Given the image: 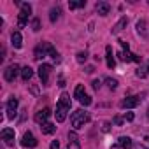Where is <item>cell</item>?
Listing matches in <instances>:
<instances>
[{"label": "cell", "instance_id": "cell-1", "mask_svg": "<svg viewBox=\"0 0 149 149\" xmlns=\"http://www.w3.org/2000/svg\"><path fill=\"white\" fill-rule=\"evenodd\" d=\"M68 111H70V97H68L67 93H61L60 102H58V105H56V112H54L56 121H58V123H63V121L67 119V112H68Z\"/></svg>", "mask_w": 149, "mask_h": 149}, {"label": "cell", "instance_id": "cell-2", "mask_svg": "<svg viewBox=\"0 0 149 149\" xmlns=\"http://www.w3.org/2000/svg\"><path fill=\"white\" fill-rule=\"evenodd\" d=\"M88 121H90V112H86V111H83V109H79V111H76V112H72V116H70V123H72L74 130L83 128Z\"/></svg>", "mask_w": 149, "mask_h": 149}, {"label": "cell", "instance_id": "cell-3", "mask_svg": "<svg viewBox=\"0 0 149 149\" xmlns=\"http://www.w3.org/2000/svg\"><path fill=\"white\" fill-rule=\"evenodd\" d=\"M19 16H18V26L19 28H25L26 26V21H28V18H30V14H32V6L30 4H19Z\"/></svg>", "mask_w": 149, "mask_h": 149}, {"label": "cell", "instance_id": "cell-4", "mask_svg": "<svg viewBox=\"0 0 149 149\" xmlns=\"http://www.w3.org/2000/svg\"><path fill=\"white\" fill-rule=\"evenodd\" d=\"M51 70H53V67H51V65H47V63H40V67H39V76H40V81H42V84H44V86H47V84H49Z\"/></svg>", "mask_w": 149, "mask_h": 149}, {"label": "cell", "instance_id": "cell-5", "mask_svg": "<svg viewBox=\"0 0 149 149\" xmlns=\"http://www.w3.org/2000/svg\"><path fill=\"white\" fill-rule=\"evenodd\" d=\"M140 102H142V97H140V95H132V97H126V98L121 100V107H123V109H133V107H137Z\"/></svg>", "mask_w": 149, "mask_h": 149}, {"label": "cell", "instance_id": "cell-6", "mask_svg": "<svg viewBox=\"0 0 149 149\" xmlns=\"http://www.w3.org/2000/svg\"><path fill=\"white\" fill-rule=\"evenodd\" d=\"M18 74H19V67L14 63V65H9V67L4 70V77H6V81L13 83V81L18 77Z\"/></svg>", "mask_w": 149, "mask_h": 149}, {"label": "cell", "instance_id": "cell-7", "mask_svg": "<svg viewBox=\"0 0 149 149\" xmlns=\"http://www.w3.org/2000/svg\"><path fill=\"white\" fill-rule=\"evenodd\" d=\"M16 111H18V98L11 97L7 102V119H14L16 118Z\"/></svg>", "mask_w": 149, "mask_h": 149}, {"label": "cell", "instance_id": "cell-8", "mask_svg": "<svg viewBox=\"0 0 149 149\" xmlns=\"http://www.w3.org/2000/svg\"><path fill=\"white\" fill-rule=\"evenodd\" d=\"M49 116H51V109H49V107H44V109H40V111L35 114L33 119H35V123H39V125L42 126L44 123H47V118H49Z\"/></svg>", "mask_w": 149, "mask_h": 149}, {"label": "cell", "instance_id": "cell-9", "mask_svg": "<svg viewBox=\"0 0 149 149\" xmlns=\"http://www.w3.org/2000/svg\"><path fill=\"white\" fill-rule=\"evenodd\" d=\"M0 135H2V140L6 142V146H9V147L14 146V130L13 128H4Z\"/></svg>", "mask_w": 149, "mask_h": 149}, {"label": "cell", "instance_id": "cell-10", "mask_svg": "<svg viewBox=\"0 0 149 149\" xmlns=\"http://www.w3.org/2000/svg\"><path fill=\"white\" fill-rule=\"evenodd\" d=\"M21 144H23V147H35V146H37V139L33 137L32 132H26V133L23 135Z\"/></svg>", "mask_w": 149, "mask_h": 149}, {"label": "cell", "instance_id": "cell-11", "mask_svg": "<svg viewBox=\"0 0 149 149\" xmlns=\"http://www.w3.org/2000/svg\"><path fill=\"white\" fill-rule=\"evenodd\" d=\"M118 56L123 60V61H140V56H137V54H133V53H130V51H121V53H118Z\"/></svg>", "mask_w": 149, "mask_h": 149}, {"label": "cell", "instance_id": "cell-12", "mask_svg": "<svg viewBox=\"0 0 149 149\" xmlns=\"http://www.w3.org/2000/svg\"><path fill=\"white\" fill-rule=\"evenodd\" d=\"M105 61H107V67H109V68H114V67H116V60H114L112 46H107V47H105Z\"/></svg>", "mask_w": 149, "mask_h": 149}, {"label": "cell", "instance_id": "cell-13", "mask_svg": "<svg viewBox=\"0 0 149 149\" xmlns=\"http://www.w3.org/2000/svg\"><path fill=\"white\" fill-rule=\"evenodd\" d=\"M95 9H97V13H98L100 16H107V14L111 13V6H109L107 2H97Z\"/></svg>", "mask_w": 149, "mask_h": 149}, {"label": "cell", "instance_id": "cell-14", "mask_svg": "<svg viewBox=\"0 0 149 149\" xmlns=\"http://www.w3.org/2000/svg\"><path fill=\"white\" fill-rule=\"evenodd\" d=\"M126 25H128V18H121V19L112 26V33H114V35H118L119 32H123V30L126 28Z\"/></svg>", "mask_w": 149, "mask_h": 149}, {"label": "cell", "instance_id": "cell-15", "mask_svg": "<svg viewBox=\"0 0 149 149\" xmlns=\"http://www.w3.org/2000/svg\"><path fill=\"white\" fill-rule=\"evenodd\" d=\"M11 44H13L14 49H19V47L23 46V37H21L19 32H14V33L11 35Z\"/></svg>", "mask_w": 149, "mask_h": 149}, {"label": "cell", "instance_id": "cell-16", "mask_svg": "<svg viewBox=\"0 0 149 149\" xmlns=\"http://www.w3.org/2000/svg\"><path fill=\"white\" fill-rule=\"evenodd\" d=\"M33 54H35V56H33L35 60H42V58H46V56H47V49H46V42H42L40 46H37V47H35V53H33Z\"/></svg>", "mask_w": 149, "mask_h": 149}, {"label": "cell", "instance_id": "cell-17", "mask_svg": "<svg viewBox=\"0 0 149 149\" xmlns=\"http://www.w3.org/2000/svg\"><path fill=\"white\" fill-rule=\"evenodd\" d=\"M118 146H119L121 149H132V147H133V142H132L130 137H125V135H123V137L118 139Z\"/></svg>", "mask_w": 149, "mask_h": 149}, {"label": "cell", "instance_id": "cell-18", "mask_svg": "<svg viewBox=\"0 0 149 149\" xmlns=\"http://www.w3.org/2000/svg\"><path fill=\"white\" fill-rule=\"evenodd\" d=\"M46 49H47V56H51V58L58 63V61H60V53H58V51H56L49 42H46Z\"/></svg>", "mask_w": 149, "mask_h": 149}, {"label": "cell", "instance_id": "cell-19", "mask_svg": "<svg viewBox=\"0 0 149 149\" xmlns=\"http://www.w3.org/2000/svg\"><path fill=\"white\" fill-rule=\"evenodd\" d=\"M40 130H42V133L44 135H51V133H54L56 132V125H53V123H44L42 126H40Z\"/></svg>", "mask_w": 149, "mask_h": 149}, {"label": "cell", "instance_id": "cell-20", "mask_svg": "<svg viewBox=\"0 0 149 149\" xmlns=\"http://www.w3.org/2000/svg\"><path fill=\"white\" fill-rule=\"evenodd\" d=\"M60 16H61V9H60V7H53V9L49 11V19H51V23H56V21L60 19Z\"/></svg>", "mask_w": 149, "mask_h": 149}, {"label": "cell", "instance_id": "cell-21", "mask_svg": "<svg viewBox=\"0 0 149 149\" xmlns=\"http://www.w3.org/2000/svg\"><path fill=\"white\" fill-rule=\"evenodd\" d=\"M32 76H33V70H32L28 65L21 68V77H23V81H30V79H32Z\"/></svg>", "mask_w": 149, "mask_h": 149}, {"label": "cell", "instance_id": "cell-22", "mask_svg": "<svg viewBox=\"0 0 149 149\" xmlns=\"http://www.w3.org/2000/svg\"><path fill=\"white\" fill-rule=\"evenodd\" d=\"M137 32H139L144 39L147 37V33H146V21H144V19H140V21L137 23Z\"/></svg>", "mask_w": 149, "mask_h": 149}, {"label": "cell", "instance_id": "cell-23", "mask_svg": "<svg viewBox=\"0 0 149 149\" xmlns=\"http://www.w3.org/2000/svg\"><path fill=\"white\" fill-rule=\"evenodd\" d=\"M84 93H86V91H84V84H77V86H76V91H74V97L79 100Z\"/></svg>", "mask_w": 149, "mask_h": 149}, {"label": "cell", "instance_id": "cell-24", "mask_svg": "<svg viewBox=\"0 0 149 149\" xmlns=\"http://www.w3.org/2000/svg\"><path fill=\"white\" fill-rule=\"evenodd\" d=\"M76 60H77L79 63H86V60H88V53H86V51H79L77 56H76Z\"/></svg>", "mask_w": 149, "mask_h": 149}, {"label": "cell", "instance_id": "cell-25", "mask_svg": "<svg viewBox=\"0 0 149 149\" xmlns=\"http://www.w3.org/2000/svg\"><path fill=\"white\" fill-rule=\"evenodd\" d=\"M79 104H81V105H84V107L91 105V97H88V95L84 93V95H83V97L79 98Z\"/></svg>", "mask_w": 149, "mask_h": 149}, {"label": "cell", "instance_id": "cell-26", "mask_svg": "<svg viewBox=\"0 0 149 149\" xmlns=\"http://www.w3.org/2000/svg\"><path fill=\"white\" fill-rule=\"evenodd\" d=\"M84 6H86V0H81V2H68L70 9H79V7H84Z\"/></svg>", "mask_w": 149, "mask_h": 149}, {"label": "cell", "instance_id": "cell-27", "mask_svg": "<svg viewBox=\"0 0 149 149\" xmlns=\"http://www.w3.org/2000/svg\"><path fill=\"white\" fill-rule=\"evenodd\" d=\"M105 84L109 86V90H116V88H118V81L112 79V77H107V79H105Z\"/></svg>", "mask_w": 149, "mask_h": 149}, {"label": "cell", "instance_id": "cell-28", "mask_svg": "<svg viewBox=\"0 0 149 149\" xmlns=\"http://www.w3.org/2000/svg\"><path fill=\"white\" fill-rule=\"evenodd\" d=\"M67 149H81V146H79V140H68V146H67Z\"/></svg>", "mask_w": 149, "mask_h": 149}, {"label": "cell", "instance_id": "cell-29", "mask_svg": "<svg viewBox=\"0 0 149 149\" xmlns=\"http://www.w3.org/2000/svg\"><path fill=\"white\" fill-rule=\"evenodd\" d=\"M135 74H137V77H140V79H142V77H146V76H147V72H146V67H139Z\"/></svg>", "mask_w": 149, "mask_h": 149}, {"label": "cell", "instance_id": "cell-30", "mask_svg": "<svg viewBox=\"0 0 149 149\" xmlns=\"http://www.w3.org/2000/svg\"><path fill=\"white\" fill-rule=\"evenodd\" d=\"M32 30H33V32H39V30H40V21H39V18H33V21H32Z\"/></svg>", "mask_w": 149, "mask_h": 149}, {"label": "cell", "instance_id": "cell-31", "mask_svg": "<svg viewBox=\"0 0 149 149\" xmlns=\"http://www.w3.org/2000/svg\"><path fill=\"white\" fill-rule=\"evenodd\" d=\"M123 121H125V119H123V118H121V116H116V118H114V119H112V123H114V125H116V126H121V125H123Z\"/></svg>", "mask_w": 149, "mask_h": 149}, {"label": "cell", "instance_id": "cell-32", "mask_svg": "<svg viewBox=\"0 0 149 149\" xmlns=\"http://www.w3.org/2000/svg\"><path fill=\"white\" fill-rule=\"evenodd\" d=\"M109 130H111V123H104V125H102V132H104V133H107Z\"/></svg>", "mask_w": 149, "mask_h": 149}, {"label": "cell", "instance_id": "cell-33", "mask_svg": "<svg viewBox=\"0 0 149 149\" xmlns=\"http://www.w3.org/2000/svg\"><path fill=\"white\" fill-rule=\"evenodd\" d=\"M49 149H60V142L58 140H53L51 146H49Z\"/></svg>", "mask_w": 149, "mask_h": 149}, {"label": "cell", "instance_id": "cell-34", "mask_svg": "<svg viewBox=\"0 0 149 149\" xmlns=\"http://www.w3.org/2000/svg\"><path fill=\"white\" fill-rule=\"evenodd\" d=\"M133 118H135L133 112H126V114H125V119H126V121H133Z\"/></svg>", "mask_w": 149, "mask_h": 149}, {"label": "cell", "instance_id": "cell-35", "mask_svg": "<svg viewBox=\"0 0 149 149\" xmlns=\"http://www.w3.org/2000/svg\"><path fill=\"white\" fill-rule=\"evenodd\" d=\"M119 44H121V47H123L125 51H128V49H130V46H128V42H125V40H119Z\"/></svg>", "mask_w": 149, "mask_h": 149}, {"label": "cell", "instance_id": "cell-36", "mask_svg": "<svg viewBox=\"0 0 149 149\" xmlns=\"http://www.w3.org/2000/svg\"><path fill=\"white\" fill-rule=\"evenodd\" d=\"M93 88H95V90H98V88H100V81H98V79H95V81H93Z\"/></svg>", "mask_w": 149, "mask_h": 149}, {"label": "cell", "instance_id": "cell-37", "mask_svg": "<svg viewBox=\"0 0 149 149\" xmlns=\"http://www.w3.org/2000/svg\"><path fill=\"white\" fill-rule=\"evenodd\" d=\"M58 86H60V88H65V81H63V79H60V83H58Z\"/></svg>", "mask_w": 149, "mask_h": 149}, {"label": "cell", "instance_id": "cell-38", "mask_svg": "<svg viewBox=\"0 0 149 149\" xmlns=\"http://www.w3.org/2000/svg\"><path fill=\"white\" fill-rule=\"evenodd\" d=\"M135 149H147V147H146V146H142V144H137V146H135Z\"/></svg>", "mask_w": 149, "mask_h": 149}, {"label": "cell", "instance_id": "cell-39", "mask_svg": "<svg viewBox=\"0 0 149 149\" xmlns=\"http://www.w3.org/2000/svg\"><path fill=\"white\" fill-rule=\"evenodd\" d=\"M93 70H95V68H93V67H86V72H88V74H91V72H93Z\"/></svg>", "mask_w": 149, "mask_h": 149}, {"label": "cell", "instance_id": "cell-40", "mask_svg": "<svg viewBox=\"0 0 149 149\" xmlns=\"http://www.w3.org/2000/svg\"><path fill=\"white\" fill-rule=\"evenodd\" d=\"M146 72H147V76H149V63L146 65Z\"/></svg>", "mask_w": 149, "mask_h": 149}, {"label": "cell", "instance_id": "cell-41", "mask_svg": "<svg viewBox=\"0 0 149 149\" xmlns=\"http://www.w3.org/2000/svg\"><path fill=\"white\" fill-rule=\"evenodd\" d=\"M111 149H119V146H112V147H111Z\"/></svg>", "mask_w": 149, "mask_h": 149}, {"label": "cell", "instance_id": "cell-42", "mask_svg": "<svg viewBox=\"0 0 149 149\" xmlns=\"http://www.w3.org/2000/svg\"><path fill=\"white\" fill-rule=\"evenodd\" d=\"M144 140H146V142H149V135H147V137H144Z\"/></svg>", "mask_w": 149, "mask_h": 149}, {"label": "cell", "instance_id": "cell-43", "mask_svg": "<svg viewBox=\"0 0 149 149\" xmlns=\"http://www.w3.org/2000/svg\"><path fill=\"white\" fill-rule=\"evenodd\" d=\"M147 118H149V109H147Z\"/></svg>", "mask_w": 149, "mask_h": 149}, {"label": "cell", "instance_id": "cell-44", "mask_svg": "<svg viewBox=\"0 0 149 149\" xmlns=\"http://www.w3.org/2000/svg\"><path fill=\"white\" fill-rule=\"evenodd\" d=\"M147 4H149V2H147Z\"/></svg>", "mask_w": 149, "mask_h": 149}]
</instances>
